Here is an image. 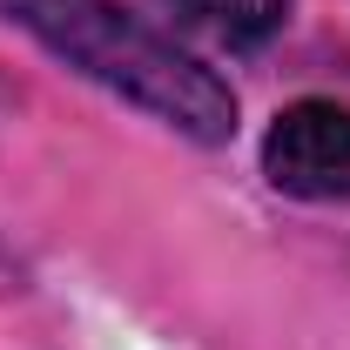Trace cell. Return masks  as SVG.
Wrapping results in <instances>:
<instances>
[{
  "instance_id": "cell-1",
  "label": "cell",
  "mask_w": 350,
  "mask_h": 350,
  "mask_svg": "<svg viewBox=\"0 0 350 350\" xmlns=\"http://www.w3.org/2000/svg\"><path fill=\"white\" fill-rule=\"evenodd\" d=\"M0 21L196 148H229L243 129L236 88L196 47H182L122 0H0Z\"/></svg>"
},
{
  "instance_id": "cell-2",
  "label": "cell",
  "mask_w": 350,
  "mask_h": 350,
  "mask_svg": "<svg viewBox=\"0 0 350 350\" xmlns=\"http://www.w3.org/2000/svg\"><path fill=\"white\" fill-rule=\"evenodd\" d=\"M262 182L290 202H323L344 209L350 202V108L330 94H297L269 115L262 129Z\"/></svg>"
},
{
  "instance_id": "cell-3",
  "label": "cell",
  "mask_w": 350,
  "mask_h": 350,
  "mask_svg": "<svg viewBox=\"0 0 350 350\" xmlns=\"http://www.w3.org/2000/svg\"><path fill=\"white\" fill-rule=\"evenodd\" d=\"M169 14V27H182L189 41L216 47V54H262L290 27L297 0H155Z\"/></svg>"
},
{
  "instance_id": "cell-4",
  "label": "cell",
  "mask_w": 350,
  "mask_h": 350,
  "mask_svg": "<svg viewBox=\"0 0 350 350\" xmlns=\"http://www.w3.org/2000/svg\"><path fill=\"white\" fill-rule=\"evenodd\" d=\"M21 290H27V262L0 243V297H21Z\"/></svg>"
}]
</instances>
